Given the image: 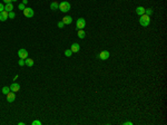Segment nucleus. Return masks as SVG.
Listing matches in <instances>:
<instances>
[{
    "label": "nucleus",
    "instance_id": "nucleus-15",
    "mask_svg": "<svg viewBox=\"0 0 167 125\" xmlns=\"http://www.w3.org/2000/svg\"><path fill=\"white\" fill-rule=\"evenodd\" d=\"M136 13L139 15V16L144 15V13H145V8H144V7H137V8H136Z\"/></svg>",
    "mask_w": 167,
    "mask_h": 125
},
{
    "label": "nucleus",
    "instance_id": "nucleus-7",
    "mask_svg": "<svg viewBox=\"0 0 167 125\" xmlns=\"http://www.w3.org/2000/svg\"><path fill=\"white\" fill-rule=\"evenodd\" d=\"M15 99H16V94H15L13 92L10 91L8 94H7V101H8L9 103H12Z\"/></svg>",
    "mask_w": 167,
    "mask_h": 125
},
{
    "label": "nucleus",
    "instance_id": "nucleus-29",
    "mask_svg": "<svg viewBox=\"0 0 167 125\" xmlns=\"http://www.w3.org/2000/svg\"><path fill=\"white\" fill-rule=\"evenodd\" d=\"M12 1H18V0H12Z\"/></svg>",
    "mask_w": 167,
    "mask_h": 125
},
{
    "label": "nucleus",
    "instance_id": "nucleus-27",
    "mask_svg": "<svg viewBox=\"0 0 167 125\" xmlns=\"http://www.w3.org/2000/svg\"><path fill=\"white\" fill-rule=\"evenodd\" d=\"M6 4H8V2H12V0H4Z\"/></svg>",
    "mask_w": 167,
    "mask_h": 125
},
{
    "label": "nucleus",
    "instance_id": "nucleus-21",
    "mask_svg": "<svg viewBox=\"0 0 167 125\" xmlns=\"http://www.w3.org/2000/svg\"><path fill=\"white\" fill-rule=\"evenodd\" d=\"M18 64H19V66H25V59H21V58H20V59H19V61H18Z\"/></svg>",
    "mask_w": 167,
    "mask_h": 125
},
{
    "label": "nucleus",
    "instance_id": "nucleus-2",
    "mask_svg": "<svg viewBox=\"0 0 167 125\" xmlns=\"http://www.w3.org/2000/svg\"><path fill=\"white\" fill-rule=\"evenodd\" d=\"M71 8V6L68 1H62L61 4H59V10H61L62 12H68Z\"/></svg>",
    "mask_w": 167,
    "mask_h": 125
},
{
    "label": "nucleus",
    "instance_id": "nucleus-4",
    "mask_svg": "<svg viewBox=\"0 0 167 125\" xmlns=\"http://www.w3.org/2000/svg\"><path fill=\"white\" fill-rule=\"evenodd\" d=\"M18 56H19V58H21V59L28 58V52H27V49H23V48L19 49L18 50Z\"/></svg>",
    "mask_w": 167,
    "mask_h": 125
},
{
    "label": "nucleus",
    "instance_id": "nucleus-25",
    "mask_svg": "<svg viewBox=\"0 0 167 125\" xmlns=\"http://www.w3.org/2000/svg\"><path fill=\"white\" fill-rule=\"evenodd\" d=\"M4 6L2 4H0V12H1V11H4Z\"/></svg>",
    "mask_w": 167,
    "mask_h": 125
},
{
    "label": "nucleus",
    "instance_id": "nucleus-16",
    "mask_svg": "<svg viewBox=\"0 0 167 125\" xmlns=\"http://www.w3.org/2000/svg\"><path fill=\"white\" fill-rule=\"evenodd\" d=\"M78 37H79V38L80 39H84L86 37V32L84 30H82V29H79V30H78V35H77Z\"/></svg>",
    "mask_w": 167,
    "mask_h": 125
},
{
    "label": "nucleus",
    "instance_id": "nucleus-6",
    "mask_svg": "<svg viewBox=\"0 0 167 125\" xmlns=\"http://www.w3.org/2000/svg\"><path fill=\"white\" fill-rule=\"evenodd\" d=\"M109 56H110V54H109L108 50H104V52H101L99 54V58L101 60H107L108 58H109Z\"/></svg>",
    "mask_w": 167,
    "mask_h": 125
},
{
    "label": "nucleus",
    "instance_id": "nucleus-17",
    "mask_svg": "<svg viewBox=\"0 0 167 125\" xmlns=\"http://www.w3.org/2000/svg\"><path fill=\"white\" fill-rule=\"evenodd\" d=\"M1 91H2V93H4V95H7V94L9 93V92H10V87L4 86V87H2V89H1Z\"/></svg>",
    "mask_w": 167,
    "mask_h": 125
},
{
    "label": "nucleus",
    "instance_id": "nucleus-9",
    "mask_svg": "<svg viewBox=\"0 0 167 125\" xmlns=\"http://www.w3.org/2000/svg\"><path fill=\"white\" fill-rule=\"evenodd\" d=\"M7 19H8V11H6V10L1 11L0 12V21H6Z\"/></svg>",
    "mask_w": 167,
    "mask_h": 125
},
{
    "label": "nucleus",
    "instance_id": "nucleus-18",
    "mask_svg": "<svg viewBox=\"0 0 167 125\" xmlns=\"http://www.w3.org/2000/svg\"><path fill=\"white\" fill-rule=\"evenodd\" d=\"M153 9L151 8H148V9H145V15H147V16H150V15H153Z\"/></svg>",
    "mask_w": 167,
    "mask_h": 125
},
{
    "label": "nucleus",
    "instance_id": "nucleus-11",
    "mask_svg": "<svg viewBox=\"0 0 167 125\" xmlns=\"http://www.w3.org/2000/svg\"><path fill=\"white\" fill-rule=\"evenodd\" d=\"M73 52H78L79 50H80V45L79 44H74V45H71V49H70Z\"/></svg>",
    "mask_w": 167,
    "mask_h": 125
},
{
    "label": "nucleus",
    "instance_id": "nucleus-12",
    "mask_svg": "<svg viewBox=\"0 0 167 125\" xmlns=\"http://www.w3.org/2000/svg\"><path fill=\"white\" fill-rule=\"evenodd\" d=\"M4 10H6V11H8V12L12 11V10H13L12 2H8V4H6V6H4Z\"/></svg>",
    "mask_w": 167,
    "mask_h": 125
},
{
    "label": "nucleus",
    "instance_id": "nucleus-1",
    "mask_svg": "<svg viewBox=\"0 0 167 125\" xmlns=\"http://www.w3.org/2000/svg\"><path fill=\"white\" fill-rule=\"evenodd\" d=\"M149 22H150V18L149 16H147V15H141L140 18H139V24H140L143 27H147L148 25H149Z\"/></svg>",
    "mask_w": 167,
    "mask_h": 125
},
{
    "label": "nucleus",
    "instance_id": "nucleus-20",
    "mask_svg": "<svg viewBox=\"0 0 167 125\" xmlns=\"http://www.w3.org/2000/svg\"><path fill=\"white\" fill-rule=\"evenodd\" d=\"M71 54H73V52H71L70 49H67V50L65 52V55H66L67 57H70V56H71Z\"/></svg>",
    "mask_w": 167,
    "mask_h": 125
},
{
    "label": "nucleus",
    "instance_id": "nucleus-8",
    "mask_svg": "<svg viewBox=\"0 0 167 125\" xmlns=\"http://www.w3.org/2000/svg\"><path fill=\"white\" fill-rule=\"evenodd\" d=\"M19 89H20V85H19V84H17V83H12V84L10 85V91L13 92V93H17V92H19Z\"/></svg>",
    "mask_w": 167,
    "mask_h": 125
},
{
    "label": "nucleus",
    "instance_id": "nucleus-23",
    "mask_svg": "<svg viewBox=\"0 0 167 125\" xmlns=\"http://www.w3.org/2000/svg\"><path fill=\"white\" fill-rule=\"evenodd\" d=\"M18 8L20 9V10H23V9L26 8V7H25V4H20L19 6H18Z\"/></svg>",
    "mask_w": 167,
    "mask_h": 125
},
{
    "label": "nucleus",
    "instance_id": "nucleus-5",
    "mask_svg": "<svg viewBox=\"0 0 167 125\" xmlns=\"http://www.w3.org/2000/svg\"><path fill=\"white\" fill-rule=\"evenodd\" d=\"M76 26H77L78 29H82L86 26V20L84 18H79L77 21H76Z\"/></svg>",
    "mask_w": 167,
    "mask_h": 125
},
{
    "label": "nucleus",
    "instance_id": "nucleus-14",
    "mask_svg": "<svg viewBox=\"0 0 167 125\" xmlns=\"http://www.w3.org/2000/svg\"><path fill=\"white\" fill-rule=\"evenodd\" d=\"M34 59H31V58H26L25 59V64L28 66V67H32L34 66Z\"/></svg>",
    "mask_w": 167,
    "mask_h": 125
},
{
    "label": "nucleus",
    "instance_id": "nucleus-19",
    "mask_svg": "<svg viewBox=\"0 0 167 125\" xmlns=\"http://www.w3.org/2000/svg\"><path fill=\"white\" fill-rule=\"evenodd\" d=\"M15 17H16V13L13 12V11H10V12H8V18H10V19H13Z\"/></svg>",
    "mask_w": 167,
    "mask_h": 125
},
{
    "label": "nucleus",
    "instance_id": "nucleus-13",
    "mask_svg": "<svg viewBox=\"0 0 167 125\" xmlns=\"http://www.w3.org/2000/svg\"><path fill=\"white\" fill-rule=\"evenodd\" d=\"M50 9H51L52 11L58 10V9H59V4H58L57 1H54V2H51V4H50Z\"/></svg>",
    "mask_w": 167,
    "mask_h": 125
},
{
    "label": "nucleus",
    "instance_id": "nucleus-10",
    "mask_svg": "<svg viewBox=\"0 0 167 125\" xmlns=\"http://www.w3.org/2000/svg\"><path fill=\"white\" fill-rule=\"evenodd\" d=\"M62 22H64L65 25H70L73 22V18L70 17V16H66V17L62 18Z\"/></svg>",
    "mask_w": 167,
    "mask_h": 125
},
{
    "label": "nucleus",
    "instance_id": "nucleus-28",
    "mask_svg": "<svg viewBox=\"0 0 167 125\" xmlns=\"http://www.w3.org/2000/svg\"><path fill=\"white\" fill-rule=\"evenodd\" d=\"M22 4H28V0H22Z\"/></svg>",
    "mask_w": 167,
    "mask_h": 125
},
{
    "label": "nucleus",
    "instance_id": "nucleus-26",
    "mask_svg": "<svg viewBox=\"0 0 167 125\" xmlns=\"http://www.w3.org/2000/svg\"><path fill=\"white\" fill-rule=\"evenodd\" d=\"M124 125H133V123L132 122H125Z\"/></svg>",
    "mask_w": 167,
    "mask_h": 125
},
{
    "label": "nucleus",
    "instance_id": "nucleus-3",
    "mask_svg": "<svg viewBox=\"0 0 167 125\" xmlns=\"http://www.w3.org/2000/svg\"><path fill=\"white\" fill-rule=\"evenodd\" d=\"M22 11H23V15H25V16H26L27 18H31V17H34V15H35V12H34V9L32 8H25L23 9V10H22Z\"/></svg>",
    "mask_w": 167,
    "mask_h": 125
},
{
    "label": "nucleus",
    "instance_id": "nucleus-22",
    "mask_svg": "<svg viewBox=\"0 0 167 125\" xmlns=\"http://www.w3.org/2000/svg\"><path fill=\"white\" fill-rule=\"evenodd\" d=\"M58 27H59V28H64L65 27V24L62 21H59L58 22Z\"/></svg>",
    "mask_w": 167,
    "mask_h": 125
},
{
    "label": "nucleus",
    "instance_id": "nucleus-24",
    "mask_svg": "<svg viewBox=\"0 0 167 125\" xmlns=\"http://www.w3.org/2000/svg\"><path fill=\"white\" fill-rule=\"evenodd\" d=\"M32 125H41V122L40 121H34L32 122Z\"/></svg>",
    "mask_w": 167,
    "mask_h": 125
}]
</instances>
